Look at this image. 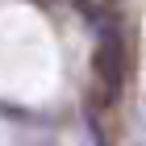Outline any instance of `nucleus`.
Returning <instances> with one entry per match:
<instances>
[{
    "instance_id": "f257e3e1",
    "label": "nucleus",
    "mask_w": 146,
    "mask_h": 146,
    "mask_svg": "<svg viewBox=\"0 0 146 146\" xmlns=\"http://www.w3.org/2000/svg\"><path fill=\"white\" fill-rule=\"evenodd\" d=\"M96 79H100L104 96L117 100V92H121V84H125V42H121V34H113V29L100 38V46H96Z\"/></svg>"
}]
</instances>
